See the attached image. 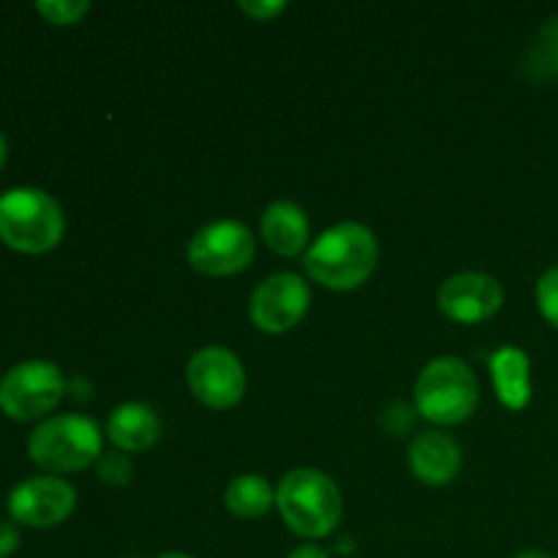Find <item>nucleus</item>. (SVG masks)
<instances>
[{"mask_svg":"<svg viewBox=\"0 0 558 558\" xmlns=\"http://www.w3.org/2000/svg\"><path fill=\"white\" fill-rule=\"evenodd\" d=\"M436 303L447 319L477 325L499 314L505 305V289L488 272H458L441 283Z\"/></svg>","mask_w":558,"mask_h":558,"instance_id":"obj_11","label":"nucleus"},{"mask_svg":"<svg viewBox=\"0 0 558 558\" xmlns=\"http://www.w3.org/2000/svg\"><path fill=\"white\" fill-rule=\"evenodd\" d=\"M283 523L303 539H322L338 526L343 499L338 485L319 469H294L276 490Z\"/></svg>","mask_w":558,"mask_h":558,"instance_id":"obj_2","label":"nucleus"},{"mask_svg":"<svg viewBox=\"0 0 558 558\" xmlns=\"http://www.w3.org/2000/svg\"><path fill=\"white\" fill-rule=\"evenodd\" d=\"M76 507V490L54 474L31 477L9 494V515L33 529H52L69 521Z\"/></svg>","mask_w":558,"mask_h":558,"instance_id":"obj_10","label":"nucleus"},{"mask_svg":"<svg viewBox=\"0 0 558 558\" xmlns=\"http://www.w3.org/2000/svg\"><path fill=\"white\" fill-rule=\"evenodd\" d=\"M107 436L118 450L145 452L161 439V417L145 403H123L109 414Z\"/></svg>","mask_w":558,"mask_h":558,"instance_id":"obj_13","label":"nucleus"},{"mask_svg":"<svg viewBox=\"0 0 558 558\" xmlns=\"http://www.w3.org/2000/svg\"><path fill=\"white\" fill-rule=\"evenodd\" d=\"M96 472L101 483L114 485V488H125L131 483V477H134V463L123 452H107V456H101L96 461Z\"/></svg>","mask_w":558,"mask_h":558,"instance_id":"obj_19","label":"nucleus"},{"mask_svg":"<svg viewBox=\"0 0 558 558\" xmlns=\"http://www.w3.org/2000/svg\"><path fill=\"white\" fill-rule=\"evenodd\" d=\"M490 376L499 401L512 412H521L532 401V360L523 349L501 347L490 357Z\"/></svg>","mask_w":558,"mask_h":558,"instance_id":"obj_15","label":"nucleus"},{"mask_svg":"<svg viewBox=\"0 0 558 558\" xmlns=\"http://www.w3.org/2000/svg\"><path fill=\"white\" fill-rule=\"evenodd\" d=\"M512 558H556V556L543 554V550H523V554H518V556H512Z\"/></svg>","mask_w":558,"mask_h":558,"instance_id":"obj_24","label":"nucleus"},{"mask_svg":"<svg viewBox=\"0 0 558 558\" xmlns=\"http://www.w3.org/2000/svg\"><path fill=\"white\" fill-rule=\"evenodd\" d=\"M63 392L65 381L58 365L47 360H25L0 379V409L11 420L31 423L52 412L63 401Z\"/></svg>","mask_w":558,"mask_h":558,"instance_id":"obj_6","label":"nucleus"},{"mask_svg":"<svg viewBox=\"0 0 558 558\" xmlns=\"http://www.w3.org/2000/svg\"><path fill=\"white\" fill-rule=\"evenodd\" d=\"M240 11H245L248 16H254V20L265 22V20H272V16L283 14L287 11V3L283 0H272V3H267V0H243V3H238Z\"/></svg>","mask_w":558,"mask_h":558,"instance_id":"obj_21","label":"nucleus"},{"mask_svg":"<svg viewBox=\"0 0 558 558\" xmlns=\"http://www.w3.org/2000/svg\"><path fill=\"white\" fill-rule=\"evenodd\" d=\"M308 283L294 272H276L254 289L248 314L254 327H259L262 332L281 336V332H289L303 322V316L308 314Z\"/></svg>","mask_w":558,"mask_h":558,"instance_id":"obj_9","label":"nucleus"},{"mask_svg":"<svg viewBox=\"0 0 558 558\" xmlns=\"http://www.w3.org/2000/svg\"><path fill=\"white\" fill-rule=\"evenodd\" d=\"M409 469L420 483L439 488L461 472V447L445 430H425L409 445Z\"/></svg>","mask_w":558,"mask_h":558,"instance_id":"obj_12","label":"nucleus"},{"mask_svg":"<svg viewBox=\"0 0 558 558\" xmlns=\"http://www.w3.org/2000/svg\"><path fill=\"white\" fill-rule=\"evenodd\" d=\"M101 445L104 436L96 420L85 414H58L33 430L27 439V456L47 472L69 474L96 463L104 456Z\"/></svg>","mask_w":558,"mask_h":558,"instance_id":"obj_5","label":"nucleus"},{"mask_svg":"<svg viewBox=\"0 0 558 558\" xmlns=\"http://www.w3.org/2000/svg\"><path fill=\"white\" fill-rule=\"evenodd\" d=\"M5 150H9V147H5V136L0 134V169H3L5 163Z\"/></svg>","mask_w":558,"mask_h":558,"instance_id":"obj_25","label":"nucleus"},{"mask_svg":"<svg viewBox=\"0 0 558 558\" xmlns=\"http://www.w3.org/2000/svg\"><path fill=\"white\" fill-rule=\"evenodd\" d=\"M20 548V534L11 523H0V558L11 556L14 550Z\"/></svg>","mask_w":558,"mask_h":558,"instance_id":"obj_22","label":"nucleus"},{"mask_svg":"<svg viewBox=\"0 0 558 558\" xmlns=\"http://www.w3.org/2000/svg\"><path fill=\"white\" fill-rule=\"evenodd\" d=\"M379 243L365 223L343 221L322 232L305 251V270L332 292H352L363 287L376 270Z\"/></svg>","mask_w":558,"mask_h":558,"instance_id":"obj_1","label":"nucleus"},{"mask_svg":"<svg viewBox=\"0 0 558 558\" xmlns=\"http://www.w3.org/2000/svg\"><path fill=\"white\" fill-rule=\"evenodd\" d=\"M262 240L281 256H298L308 248V216L294 202H272L262 216Z\"/></svg>","mask_w":558,"mask_h":558,"instance_id":"obj_14","label":"nucleus"},{"mask_svg":"<svg viewBox=\"0 0 558 558\" xmlns=\"http://www.w3.org/2000/svg\"><path fill=\"white\" fill-rule=\"evenodd\" d=\"M65 218L41 189H11L0 196V240L22 254H47L63 240Z\"/></svg>","mask_w":558,"mask_h":558,"instance_id":"obj_3","label":"nucleus"},{"mask_svg":"<svg viewBox=\"0 0 558 558\" xmlns=\"http://www.w3.org/2000/svg\"><path fill=\"white\" fill-rule=\"evenodd\" d=\"M289 558H327V550L319 545H300L289 554Z\"/></svg>","mask_w":558,"mask_h":558,"instance_id":"obj_23","label":"nucleus"},{"mask_svg":"<svg viewBox=\"0 0 558 558\" xmlns=\"http://www.w3.org/2000/svg\"><path fill=\"white\" fill-rule=\"evenodd\" d=\"M537 305L539 314L558 330V265L545 270L537 281Z\"/></svg>","mask_w":558,"mask_h":558,"instance_id":"obj_20","label":"nucleus"},{"mask_svg":"<svg viewBox=\"0 0 558 558\" xmlns=\"http://www.w3.org/2000/svg\"><path fill=\"white\" fill-rule=\"evenodd\" d=\"M256 254L251 229L240 221H213L189 240V265L210 278L238 276L248 270Z\"/></svg>","mask_w":558,"mask_h":558,"instance_id":"obj_7","label":"nucleus"},{"mask_svg":"<svg viewBox=\"0 0 558 558\" xmlns=\"http://www.w3.org/2000/svg\"><path fill=\"white\" fill-rule=\"evenodd\" d=\"M158 558H194V556H189V554H161Z\"/></svg>","mask_w":558,"mask_h":558,"instance_id":"obj_26","label":"nucleus"},{"mask_svg":"<svg viewBox=\"0 0 558 558\" xmlns=\"http://www.w3.org/2000/svg\"><path fill=\"white\" fill-rule=\"evenodd\" d=\"M480 403L474 371L461 357H436L420 371L414 407L434 425H461Z\"/></svg>","mask_w":558,"mask_h":558,"instance_id":"obj_4","label":"nucleus"},{"mask_svg":"<svg viewBox=\"0 0 558 558\" xmlns=\"http://www.w3.org/2000/svg\"><path fill=\"white\" fill-rule=\"evenodd\" d=\"M185 381L191 396L216 412L238 407L245 396V368L238 354L227 347H202L194 352Z\"/></svg>","mask_w":558,"mask_h":558,"instance_id":"obj_8","label":"nucleus"},{"mask_svg":"<svg viewBox=\"0 0 558 558\" xmlns=\"http://www.w3.org/2000/svg\"><path fill=\"white\" fill-rule=\"evenodd\" d=\"M36 11L52 25H74L90 11L87 0H41L36 3Z\"/></svg>","mask_w":558,"mask_h":558,"instance_id":"obj_18","label":"nucleus"},{"mask_svg":"<svg viewBox=\"0 0 558 558\" xmlns=\"http://www.w3.org/2000/svg\"><path fill=\"white\" fill-rule=\"evenodd\" d=\"M223 501H227L232 515L254 521V518H262L270 512V507L276 505V490L270 488V483L262 474H240V477H234L227 485Z\"/></svg>","mask_w":558,"mask_h":558,"instance_id":"obj_16","label":"nucleus"},{"mask_svg":"<svg viewBox=\"0 0 558 558\" xmlns=\"http://www.w3.org/2000/svg\"><path fill=\"white\" fill-rule=\"evenodd\" d=\"M539 38H543V41L534 47L532 65L539 69L543 76L558 74V16L545 22L543 31H539Z\"/></svg>","mask_w":558,"mask_h":558,"instance_id":"obj_17","label":"nucleus"}]
</instances>
